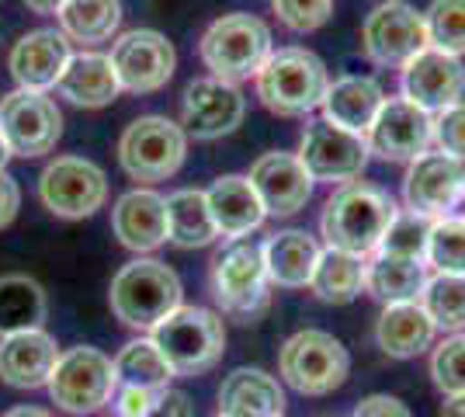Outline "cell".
<instances>
[{"mask_svg":"<svg viewBox=\"0 0 465 417\" xmlns=\"http://www.w3.org/2000/svg\"><path fill=\"white\" fill-rule=\"evenodd\" d=\"M112 230L122 247L150 254L167 243V199L153 188H133L112 209Z\"/></svg>","mask_w":465,"mask_h":417,"instance_id":"21","label":"cell"},{"mask_svg":"<svg viewBox=\"0 0 465 417\" xmlns=\"http://www.w3.org/2000/svg\"><path fill=\"white\" fill-rule=\"evenodd\" d=\"M49 317L45 289L32 275H0V338L21 334V331H42Z\"/></svg>","mask_w":465,"mask_h":417,"instance_id":"29","label":"cell"},{"mask_svg":"<svg viewBox=\"0 0 465 417\" xmlns=\"http://www.w3.org/2000/svg\"><path fill=\"white\" fill-rule=\"evenodd\" d=\"M396 213L400 209L386 188H379L371 181H351V184H341L327 199L320 230H323L330 251H344L351 258L365 261L379 251Z\"/></svg>","mask_w":465,"mask_h":417,"instance_id":"1","label":"cell"},{"mask_svg":"<svg viewBox=\"0 0 465 417\" xmlns=\"http://www.w3.org/2000/svg\"><path fill=\"white\" fill-rule=\"evenodd\" d=\"M285 393L264 369H232L219 386V417H282Z\"/></svg>","mask_w":465,"mask_h":417,"instance_id":"24","label":"cell"},{"mask_svg":"<svg viewBox=\"0 0 465 417\" xmlns=\"http://www.w3.org/2000/svg\"><path fill=\"white\" fill-rule=\"evenodd\" d=\"M4 417H53V414L42 411V407H15V411H7Z\"/></svg>","mask_w":465,"mask_h":417,"instance_id":"48","label":"cell"},{"mask_svg":"<svg viewBox=\"0 0 465 417\" xmlns=\"http://www.w3.org/2000/svg\"><path fill=\"white\" fill-rule=\"evenodd\" d=\"M427 268L438 275H465V219H434L427 240Z\"/></svg>","mask_w":465,"mask_h":417,"instance_id":"38","label":"cell"},{"mask_svg":"<svg viewBox=\"0 0 465 417\" xmlns=\"http://www.w3.org/2000/svg\"><path fill=\"white\" fill-rule=\"evenodd\" d=\"M438 334L434 320L420 303H396L386 306L375 323V341L389 358H417Z\"/></svg>","mask_w":465,"mask_h":417,"instance_id":"28","label":"cell"},{"mask_svg":"<svg viewBox=\"0 0 465 417\" xmlns=\"http://www.w3.org/2000/svg\"><path fill=\"white\" fill-rule=\"evenodd\" d=\"M430 226L434 219L420 216V213H410V209H400L392 223H389L386 237L379 243L375 254H386V258L396 261H417V264H427V240H430Z\"/></svg>","mask_w":465,"mask_h":417,"instance_id":"36","label":"cell"},{"mask_svg":"<svg viewBox=\"0 0 465 417\" xmlns=\"http://www.w3.org/2000/svg\"><path fill=\"white\" fill-rule=\"evenodd\" d=\"M59 362V344L49 331H21L0 338V382L15 390H39Z\"/></svg>","mask_w":465,"mask_h":417,"instance_id":"22","label":"cell"},{"mask_svg":"<svg viewBox=\"0 0 465 417\" xmlns=\"http://www.w3.org/2000/svg\"><path fill=\"white\" fill-rule=\"evenodd\" d=\"M427 278H430V268L417 264V261H396L386 254L365 261V293L379 299L382 306L420 303Z\"/></svg>","mask_w":465,"mask_h":417,"instance_id":"30","label":"cell"},{"mask_svg":"<svg viewBox=\"0 0 465 417\" xmlns=\"http://www.w3.org/2000/svg\"><path fill=\"white\" fill-rule=\"evenodd\" d=\"M59 32L80 45L115 42L122 25V0H66L59 7Z\"/></svg>","mask_w":465,"mask_h":417,"instance_id":"32","label":"cell"},{"mask_svg":"<svg viewBox=\"0 0 465 417\" xmlns=\"http://www.w3.org/2000/svg\"><path fill=\"white\" fill-rule=\"evenodd\" d=\"M282 417H285V414H282Z\"/></svg>","mask_w":465,"mask_h":417,"instance_id":"50","label":"cell"},{"mask_svg":"<svg viewBox=\"0 0 465 417\" xmlns=\"http://www.w3.org/2000/svg\"><path fill=\"white\" fill-rule=\"evenodd\" d=\"M420 15L430 49L465 56V0H430V7Z\"/></svg>","mask_w":465,"mask_h":417,"instance_id":"37","label":"cell"},{"mask_svg":"<svg viewBox=\"0 0 465 417\" xmlns=\"http://www.w3.org/2000/svg\"><path fill=\"white\" fill-rule=\"evenodd\" d=\"M163 393V390H160ZM160 393H150V390H136V386H118L115 393V411L118 417H146L153 411V403Z\"/></svg>","mask_w":465,"mask_h":417,"instance_id":"42","label":"cell"},{"mask_svg":"<svg viewBox=\"0 0 465 417\" xmlns=\"http://www.w3.org/2000/svg\"><path fill=\"white\" fill-rule=\"evenodd\" d=\"M272 53V28L247 11H232V15L215 18L198 42V56L205 63L209 77L232 84V87L257 77Z\"/></svg>","mask_w":465,"mask_h":417,"instance_id":"3","label":"cell"},{"mask_svg":"<svg viewBox=\"0 0 465 417\" xmlns=\"http://www.w3.org/2000/svg\"><path fill=\"white\" fill-rule=\"evenodd\" d=\"M403 199L410 213L427 219H465V164L441 150L420 154L410 160Z\"/></svg>","mask_w":465,"mask_h":417,"instance_id":"10","label":"cell"},{"mask_svg":"<svg viewBox=\"0 0 465 417\" xmlns=\"http://www.w3.org/2000/svg\"><path fill=\"white\" fill-rule=\"evenodd\" d=\"M28 4V11H35V15H59V7L66 4V0H25Z\"/></svg>","mask_w":465,"mask_h":417,"instance_id":"46","label":"cell"},{"mask_svg":"<svg viewBox=\"0 0 465 417\" xmlns=\"http://www.w3.org/2000/svg\"><path fill=\"white\" fill-rule=\"evenodd\" d=\"M361 45L375 66H407L427 49L424 15L407 0H386L361 25Z\"/></svg>","mask_w":465,"mask_h":417,"instance_id":"15","label":"cell"},{"mask_svg":"<svg viewBox=\"0 0 465 417\" xmlns=\"http://www.w3.org/2000/svg\"><path fill=\"white\" fill-rule=\"evenodd\" d=\"M21 209V188L7 171H0V230L11 226Z\"/></svg>","mask_w":465,"mask_h":417,"instance_id":"44","label":"cell"},{"mask_svg":"<svg viewBox=\"0 0 465 417\" xmlns=\"http://www.w3.org/2000/svg\"><path fill=\"white\" fill-rule=\"evenodd\" d=\"M247 115V98L240 87L215 77H198L184 87L181 101V129L188 139H223Z\"/></svg>","mask_w":465,"mask_h":417,"instance_id":"17","label":"cell"},{"mask_svg":"<svg viewBox=\"0 0 465 417\" xmlns=\"http://www.w3.org/2000/svg\"><path fill=\"white\" fill-rule=\"evenodd\" d=\"M430 376L445 397L465 393V334L445 338L430 355Z\"/></svg>","mask_w":465,"mask_h":417,"instance_id":"39","label":"cell"},{"mask_svg":"<svg viewBox=\"0 0 465 417\" xmlns=\"http://www.w3.org/2000/svg\"><path fill=\"white\" fill-rule=\"evenodd\" d=\"M272 7L292 32H316L333 15V0H272Z\"/></svg>","mask_w":465,"mask_h":417,"instance_id":"40","label":"cell"},{"mask_svg":"<svg viewBox=\"0 0 465 417\" xmlns=\"http://www.w3.org/2000/svg\"><path fill=\"white\" fill-rule=\"evenodd\" d=\"M115 376L118 386H136V390H171L167 382L174 379V369L167 365V358L160 355V348L153 344V338L129 341L115 358Z\"/></svg>","mask_w":465,"mask_h":417,"instance_id":"34","label":"cell"},{"mask_svg":"<svg viewBox=\"0 0 465 417\" xmlns=\"http://www.w3.org/2000/svg\"><path fill=\"white\" fill-rule=\"evenodd\" d=\"M146 417H192V400L184 390H163Z\"/></svg>","mask_w":465,"mask_h":417,"instance_id":"45","label":"cell"},{"mask_svg":"<svg viewBox=\"0 0 465 417\" xmlns=\"http://www.w3.org/2000/svg\"><path fill=\"white\" fill-rule=\"evenodd\" d=\"M278 369L292 390L302 397L333 393L351 372V355L341 341L327 331H299L282 344Z\"/></svg>","mask_w":465,"mask_h":417,"instance_id":"9","label":"cell"},{"mask_svg":"<svg viewBox=\"0 0 465 417\" xmlns=\"http://www.w3.org/2000/svg\"><path fill=\"white\" fill-rule=\"evenodd\" d=\"M7 160H11V150H7V139L0 136V171L7 167Z\"/></svg>","mask_w":465,"mask_h":417,"instance_id":"49","label":"cell"},{"mask_svg":"<svg viewBox=\"0 0 465 417\" xmlns=\"http://www.w3.org/2000/svg\"><path fill=\"white\" fill-rule=\"evenodd\" d=\"M188 157V133L167 115H139L118 139V164L139 184L174 178Z\"/></svg>","mask_w":465,"mask_h":417,"instance_id":"7","label":"cell"},{"mask_svg":"<svg viewBox=\"0 0 465 417\" xmlns=\"http://www.w3.org/2000/svg\"><path fill=\"white\" fill-rule=\"evenodd\" d=\"M49 397L66 414H94L118 393L115 362L91 344L59 352V362L49 376Z\"/></svg>","mask_w":465,"mask_h":417,"instance_id":"8","label":"cell"},{"mask_svg":"<svg viewBox=\"0 0 465 417\" xmlns=\"http://www.w3.org/2000/svg\"><path fill=\"white\" fill-rule=\"evenodd\" d=\"M403 98L424 108L427 115H441L445 108L459 104L465 94V66L459 56H448L441 49H420L403 66Z\"/></svg>","mask_w":465,"mask_h":417,"instance_id":"18","label":"cell"},{"mask_svg":"<svg viewBox=\"0 0 465 417\" xmlns=\"http://www.w3.org/2000/svg\"><path fill=\"white\" fill-rule=\"evenodd\" d=\"M253 80H257L261 104L282 119H302L316 112L330 91V74L323 60L302 45L274 49Z\"/></svg>","mask_w":465,"mask_h":417,"instance_id":"2","label":"cell"},{"mask_svg":"<svg viewBox=\"0 0 465 417\" xmlns=\"http://www.w3.org/2000/svg\"><path fill=\"white\" fill-rule=\"evenodd\" d=\"M369 154L379 160H417L430 150L434 143V115H427L424 108H417L413 101L386 98L375 122L365 133Z\"/></svg>","mask_w":465,"mask_h":417,"instance_id":"16","label":"cell"},{"mask_svg":"<svg viewBox=\"0 0 465 417\" xmlns=\"http://www.w3.org/2000/svg\"><path fill=\"white\" fill-rule=\"evenodd\" d=\"M268 282L282 289H306L312 278V268L320 261V243L306 230H282L272 233L261 247Z\"/></svg>","mask_w":465,"mask_h":417,"instance_id":"26","label":"cell"},{"mask_svg":"<svg viewBox=\"0 0 465 417\" xmlns=\"http://www.w3.org/2000/svg\"><path fill=\"white\" fill-rule=\"evenodd\" d=\"M434 146L465 164V101L434 115Z\"/></svg>","mask_w":465,"mask_h":417,"instance_id":"41","label":"cell"},{"mask_svg":"<svg viewBox=\"0 0 465 417\" xmlns=\"http://www.w3.org/2000/svg\"><path fill=\"white\" fill-rule=\"evenodd\" d=\"M205 199H209V213H213V223H215V230H219V237H226V240L247 237V233H253V230L264 223V216H268L247 174H223V178L205 192Z\"/></svg>","mask_w":465,"mask_h":417,"instance_id":"23","label":"cell"},{"mask_svg":"<svg viewBox=\"0 0 465 417\" xmlns=\"http://www.w3.org/2000/svg\"><path fill=\"white\" fill-rule=\"evenodd\" d=\"M150 338L174 369V376H202L226 352L223 317L205 306H177L171 317L156 323Z\"/></svg>","mask_w":465,"mask_h":417,"instance_id":"5","label":"cell"},{"mask_svg":"<svg viewBox=\"0 0 465 417\" xmlns=\"http://www.w3.org/2000/svg\"><path fill=\"white\" fill-rule=\"evenodd\" d=\"M354 417H413L403 400L389 397V393H371L354 407Z\"/></svg>","mask_w":465,"mask_h":417,"instance_id":"43","label":"cell"},{"mask_svg":"<svg viewBox=\"0 0 465 417\" xmlns=\"http://www.w3.org/2000/svg\"><path fill=\"white\" fill-rule=\"evenodd\" d=\"M39 199L59 219H87L108 202V174L87 157H56L39 174Z\"/></svg>","mask_w":465,"mask_h":417,"instance_id":"13","label":"cell"},{"mask_svg":"<svg viewBox=\"0 0 465 417\" xmlns=\"http://www.w3.org/2000/svg\"><path fill=\"white\" fill-rule=\"evenodd\" d=\"M251 184L257 199L264 205L268 216H295L299 209H306L312 195V178L306 174L302 160L285 150L264 154L251 164Z\"/></svg>","mask_w":465,"mask_h":417,"instance_id":"19","label":"cell"},{"mask_svg":"<svg viewBox=\"0 0 465 417\" xmlns=\"http://www.w3.org/2000/svg\"><path fill=\"white\" fill-rule=\"evenodd\" d=\"M420 306L427 317L434 320L438 331H451L462 334L465 327V275H434L427 278Z\"/></svg>","mask_w":465,"mask_h":417,"instance_id":"35","label":"cell"},{"mask_svg":"<svg viewBox=\"0 0 465 417\" xmlns=\"http://www.w3.org/2000/svg\"><path fill=\"white\" fill-rule=\"evenodd\" d=\"M108 60L115 66L122 91L129 94H153L160 87H167V80L177 70L174 42L153 28H133L115 35Z\"/></svg>","mask_w":465,"mask_h":417,"instance_id":"14","label":"cell"},{"mask_svg":"<svg viewBox=\"0 0 465 417\" xmlns=\"http://www.w3.org/2000/svg\"><path fill=\"white\" fill-rule=\"evenodd\" d=\"M306 174L312 178V184H351L361 178V171L369 167V143L358 133H348L341 125H333L327 119H312L302 129L299 139V154Z\"/></svg>","mask_w":465,"mask_h":417,"instance_id":"11","label":"cell"},{"mask_svg":"<svg viewBox=\"0 0 465 417\" xmlns=\"http://www.w3.org/2000/svg\"><path fill=\"white\" fill-rule=\"evenodd\" d=\"M441 417H465V393H459V397H445V403H441Z\"/></svg>","mask_w":465,"mask_h":417,"instance_id":"47","label":"cell"},{"mask_svg":"<svg viewBox=\"0 0 465 417\" xmlns=\"http://www.w3.org/2000/svg\"><path fill=\"white\" fill-rule=\"evenodd\" d=\"M181 296L184 289L177 272L156 258H136L122 264L108 289L112 313L136 331H153L160 320L171 317L177 306H184Z\"/></svg>","mask_w":465,"mask_h":417,"instance_id":"4","label":"cell"},{"mask_svg":"<svg viewBox=\"0 0 465 417\" xmlns=\"http://www.w3.org/2000/svg\"><path fill=\"white\" fill-rule=\"evenodd\" d=\"M70 60H74V49H70V39L59 28H35V32L21 35L11 45L7 70L18 80V87L45 94L59 84Z\"/></svg>","mask_w":465,"mask_h":417,"instance_id":"20","label":"cell"},{"mask_svg":"<svg viewBox=\"0 0 465 417\" xmlns=\"http://www.w3.org/2000/svg\"><path fill=\"white\" fill-rule=\"evenodd\" d=\"M365 289V261L351 258L344 251H320V261L312 268L310 278V293L320 303H330V306H344V303H354Z\"/></svg>","mask_w":465,"mask_h":417,"instance_id":"33","label":"cell"},{"mask_svg":"<svg viewBox=\"0 0 465 417\" xmlns=\"http://www.w3.org/2000/svg\"><path fill=\"white\" fill-rule=\"evenodd\" d=\"M56 91L77 108H104L122 94V84L115 77V66L104 53H74L66 63Z\"/></svg>","mask_w":465,"mask_h":417,"instance_id":"25","label":"cell"},{"mask_svg":"<svg viewBox=\"0 0 465 417\" xmlns=\"http://www.w3.org/2000/svg\"><path fill=\"white\" fill-rule=\"evenodd\" d=\"M268 268H264V254L253 240L240 237L230 240L213 261V296L219 310L226 317H236L243 323L257 320L268 310Z\"/></svg>","mask_w":465,"mask_h":417,"instance_id":"6","label":"cell"},{"mask_svg":"<svg viewBox=\"0 0 465 417\" xmlns=\"http://www.w3.org/2000/svg\"><path fill=\"white\" fill-rule=\"evenodd\" d=\"M382 87H379V80L371 77H341L330 84L327 98H323V119L333 122V125H341V129H348V133H358V136H365L369 133V125L375 122L379 115V108H382Z\"/></svg>","mask_w":465,"mask_h":417,"instance_id":"27","label":"cell"},{"mask_svg":"<svg viewBox=\"0 0 465 417\" xmlns=\"http://www.w3.org/2000/svg\"><path fill=\"white\" fill-rule=\"evenodd\" d=\"M219 237L209 213V199L198 188H181L167 195V240L181 251L209 247Z\"/></svg>","mask_w":465,"mask_h":417,"instance_id":"31","label":"cell"},{"mask_svg":"<svg viewBox=\"0 0 465 417\" xmlns=\"http://www.w3.org/2000/svg\"><path fill=\"white\" fill-rule=\"evenodd\" d=\"M0 136L7 139L11 157H45L63 136V112L42 91H11L0 98Z\"/></svg>","mask_w":465,"mask_h":417,"instance_id":"12","label":"cell"}]
</instances>
